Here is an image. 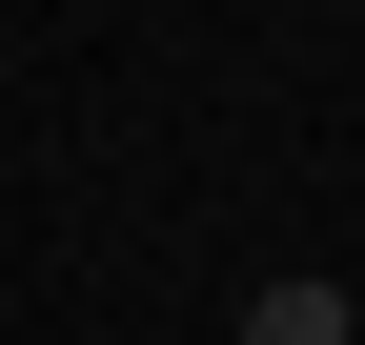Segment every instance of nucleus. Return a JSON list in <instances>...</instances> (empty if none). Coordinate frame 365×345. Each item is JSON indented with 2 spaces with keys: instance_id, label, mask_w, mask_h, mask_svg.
Listing matches in <instances>:
<instances>
[{
  "instance_id": "nucleus-1",
  "label": "nucleus",
  "mask_w": 365,
  "mask_h": 345,
  "mask_svg": "<svg viewBox=\"0 0 365 345\" xmlns=\"http://www.w3.org/2000/svg\"><path fill=\"white\" fill-rule=\"evenodd\" d=\"M244 345H365V325H345V284H325V264H284V284L244 305Z\"/></svg>"
}]
</instances>
